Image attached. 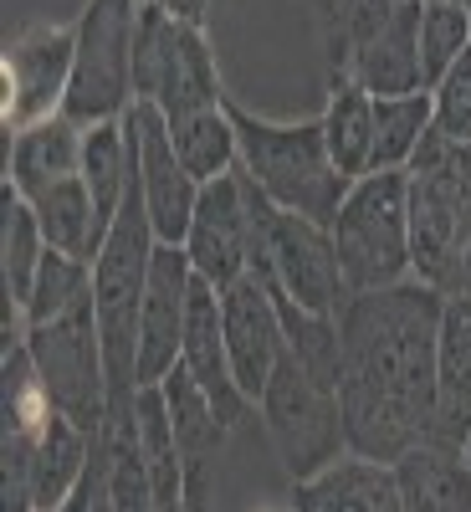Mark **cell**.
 <instances>
[{
    "label": "cell",
    "instance_id": "obj_16",
    "mask_svg": "<svg viewBox=\"0 0 471 512\" xmlns=\"http://www.w3.org/2000/svg\"><path fill=\"white\" fill-rule=\"evenodd\" d=\"M471 436V297L446 292L436 338V446L461 451Z\"/></svg>",
    "mask_w": 471,
    "mask_h": 512
},
{
    "label": "cell",
    "instance_id": "obj_19",
    "mask_svg": "<svg viewBox=\"0 0 471 512\" xmlns=\"http://www.w3.org/2000/svg\"><path fill=\"white\" fill-rule=\"evenodd\" d=\"M82 134H88V128L72 123L67 113L21 128V134L11 139V159H6L11 180L6 185L21 200H36L41 190H52V185L82 175Z\"/></svg>",
    "mask_w": 471,
    "mask_h": 512
},
{
    "label": "cell",
    "instance_id": "obj_15",
    "mask_svg": "<svg viewBox=\"0 0 471 512\" xmlns=\"http://www.w3.org/2000/svg\"><path fill=\"white\" fill-rule=\"evenodd\" d=\"M190 287H195V267H190L185 246H159L154 267H149L144 313H139V390L144 384H159L180 364Z\"/></svg>",
    "mask_w": 471,
    "mask_h": 512
},
{
    "label": "cell",
    "instance_id": "obj_10",
    "mask_svg": "<svg viewBox=\"0 0 471 512\" xmlns=\"http://www.w3.org/2000/svg\"><path fill=\"white\" fill-rule=\"evenodd\" d=\"M134 98L154 103L164 118H190L205 108H226L221 72L200 26L175 21L164 6L144 0L139 41H134Z\"/></svg>",
    "mask_w": 471,
    "mask_h": 512
},
{
    "label": "cell",
    "instance_id": "obj_3",
    "mask_svg": "<svg viewBox=\"0 0 471 512\" xmlns=\"http://www.w3.org/2000/svg\"><path fill=\"white\" fill-rule=\"evenodd\" d=\"M154 251H159V241H154L149 210L139 195V175H134V190H128L118 221L108 226V241L93 262V308H98L113 405L139 395V313H144Z\"/></svg>",
    "mask_w": 471,
    "mask_h": 512
},
{
    "label": "cell",
    "instance_id": "obj_2",
    "mask_svg": "<svg viewBox=\"0 0 471 512\" xmlns=\"http://www.w3.org/2000/svg\"><path fill=\"white\" fill-rule=\"evenodd\" d=\"M405 205L415 277L441 292H461L471 251V144L446 139L431 123L405 164Z\"/></svg>",
    "mask_w": 471,
    "mask_h": 512
},
{
    "label": "cell",
    "instance_id": "obj_33",
    "mask_svg": "<svg viewBox=\"0 0 471 512\" xmlns=\"http://www.w3.org/2000/svg\"><path fill=\"white\" fill-rule=\"evenodd\" d=\"M461 461H466V466H471V436H466V446H461Z\"/></svg>",
    "mask_w": 471,
    "mask_h": 512
},
{
    "label": "cell",
    "instance_id": "obj_28",
    "mask_svg": "<svg viewBox=\"0 0 471 512\" xmlns=\"http://www.w3.org/2000/svg\"><path fill=\"white\" fill-rule=\"evenodd\" d=\"M466 52H471V6L425 0L420 6V72H425V88H436Z\"/></svg>",
    "mask_w": 471,
    "mask_h": 512
},
{
    "label": "cell",
    "instance_id": "obj_4",
    "mask_svg": "<svg viewBox=\"0 0 471 512\" xmlns=\"http://www.w3.org/2000/svg\"><path fill=\"white\" fill-rule=\"evenodd\" d=\"M231 118H236L246 180L272 205L292 210V216L333 226L354 180L333 164V154L323 144V123H267V118H251L241 108H231Z\"/></svg>",
    "mask_w": 471,
    "mask_h": 512
},
{
    "label": "cell",
    "instance_id": "obj_27",
    "mask_svg": "<svg viewBox=\"0 0 471 512\" xmlns=\"http://www.w3.org/2000/svg\"><path fill=\"white\" fill-rule=\"evenodd\" d=\"M82 297H93V262L67 256V251H47V262H41V272L31 282V297L21 303L26 328L47 323V318H62L67 308L82 303Z\"/></svg>",
    "mask_w": 471,
    "mask_h": 512
},
{
    "label": "cell",
    "instance_id": "obj_21",
    "mask_svg": "<svg viewBox=\"0 0 471 512\" xmlns=\"http://www.w3.org/2000/svg\"><path fill=\"white\" fill-rule=\"evenodd\" d=\"M41 221V236H47L52 251H67V256H82V262H98V251L108 241L103 221H98V205L88 195V180L72 175L52 190H41L36 200H26Z\"/></svg>",
    "mask_w": 471,
    "mask_h": 512
},
{
    "label": "cell",
    "instance_id": "obj_20",
    "mask_svg": "<svg viewBox=\"0 0 471 512\" xmlns=\"http://www.w3.org/2000/svg\"><path fill=\"white\" fill-rule=\"evenodd\" d=\"M405 512H471V466L451 446H415L395 461Z\"/></svg>",
    "mask_w": 471,
    "mask_h": 512
},
{
    "label": "cell",
    "instance_id": "obj_22",
    "mask_svg": "<svg viewBox=\"0 0 471 512\" xmlns=\"http://www.w3.org/2000/svg\"><path fill=\"white\" fill-rule=\"evenodd\" d=\"M323 123V144L349 180H364L374 169V98L349 77H333V98Z\"/></svg>",
    "mask_w": 471,
    "mask_h": 512
},
{
    "label": "cell",
    "instance_id": "obj_24",
    "mask_svg": "<svg viewBox=\"0 0 471 512\" xmlns=\"http://www.w3.org/2000/svg\"><path fill=\"white\" fill-rule=\"evenodd\" d=\"M0 210H6V221H0V277H6V297L11 303H26L31 297V282L41 272V262H47V236H41V221L36 210L6 185V200H0Z\"/></svg>",
    "mask_w": 471,
    "mask_h": 512
},
{
    "label": "cell",
    "instance_id": "obj_9",
    "mask_svg": "<svg viewBox=\"0 0 471 512\" xmlns=\"http://www.w3.org/2000/svg\"><path fill=\"white\" fill-rule=\"evenodd\" d=\"M144 0H88L77 16V52H72V88L62 113L82 128L113 123L134 108V41H139Z\"/></svg>",
    "mask_w": 471,
    "mask_h": 512
},
{
    "label": "cell",
    "instance_id": "obj_31",
    "mask_svg": "<svg viewBox=\"0 0 471 512\" xmlns=\"http://www.w3.org/2000/svg\"><path fill=\"white\" fill-rule=\"evenodd\" d=\"M57 512H98V492H93V472H88V482H82Z\"/></svg>",
    "mask_w": 471,
    "mask_h": 512
},
{
    "label": "cell",
    "instance_id": "obj_26",
    "mask_svg": "<svg viewBox=\"0 0 471 512\" xmlns=\"http://www.w3.org/2000/svg\"><path fill=\"white\" fill-rule=\"evenodd\" d=\"M323 6V47L333 62V77H344L364 41L390 21L405 0H318Z\"/></svg>",
    "mask_w": 471,
    "mask_h": 512
},
{
    "label": "cell",
    "instance_id": "obj_12",
    "mask_svg": "<svg viewBox=\"0 0 471 512\" xmlns=\"http://www.w3.org/2000/svg\"><path fill=\"white\" fill-rule=\"evenodd\" d=\"M123 123H128V134H134V144H139V195H144V210H149L154 241L159 246H185L200 185L190 180V169L175 154L169 118L154 103H134L123 113Z\"/></svg>",
    "mask_w": 471,
    "mask_h": 512
},
{
    "label": "cell",
    "instance_id": "obj_7",
    "mask_svg": "<svg viewBox=\"0 0 471 512\" xmlns=\"http://www.w3.org/2000/svg\"><path fill=\"white\" fill-rule=\"evenodd\" d=\"M333 246L349 292H379L415 277L410 256V205H405V169H374L354 180L333 216Z\"/></svg>",
    "mask_w": 471,
    "mask_h": 512
},
{
    "label": "cell",
    "instance_id": "obj_18",
    "mask_svg": "<svg viewBox=\"0 0 471 512\" xmlns=\"http://www.w3.org/2000/svg\"><path fill=\"white\" fill-rule=\"evenodd\" d=\"M420 6L425 0H405V6L364 41L354 67L344 72L369 98H400V93L425 88V72H420Z\"/></svg>",
    "mask_w": 471,
    "mask_h": 512
},
{
    "label": "cell",
    "instance_id": "obj_17",
    "mask_svg": "<svg viewBox=\"0 0 471 512\" xmlns=\"http://www.w3.org/2000/svg\"><path fill=\"white\" fill-rule=\"evenodd\" d=\"M292 507L297 512H405L400 477L390 461L369 456H338L318 477L292 482Z\"/></svg>",
    "mask_w": 471,
    "mask_h": 512
},
{
    "label": "cell",
    "instance_id": "obj_8",
    "mask_svg": "<svg viewBox=\"0 0 471 512\" xmlns=\"http://www.w3.org/2000/svg\"><path fill=\"white\" fill-rule=\"evenodd\" d=\"M26 354L36 364V379L47 390L52 410L77 420L82 431H103L113 415V390H108V359H103V333H98V308L82 297L62 318L31 323L26 328Z\"/></svg>",
    "mask_w": 471,
    "mask_h": 512
},
{
    "label": "cell",
    "instance_id": "obj_1",
    "mask_svg": "<svg viewBox=\"0 0 471 512\" xmlns=\"http://www.w3.org/2000/svg\"><path fill=\"white\" fill-rule=\"evenodd\" d=\"M446 292L405 277L338 313V410L354 456L400 461L436 441V338Z\"/></svg>",
    "mask_w": 471,
    "mask_h": 512
},
{
    "label": "cell",
    "instance_id": "obj_30",
    "mask_svg": "<svg viewBox=\"0 0 471 512\" xmlns=\"http://www.w3.org/2000/svg\"><path fill=\"white\" fill-rule=\"evenodd\" d=\"M154 6H164L175 21H185V26H205V16H210V0H154Z\"/></svg>",
    "mask_w": 471,
    "mask_h": 512
},
{
    "label": "cell",
    "instance_id": "obj_25",
    "mask_svg": "<svg viewBox=\"0 0 471 512\" xmlns=\"http://www.w3.org/2000/svg\"><path fill=\"white\" fill-rule=\"evenodd\" d=\"M431 123H436L431 88L400 93V98H374V169H405L415 159L420 139L431 134Z\"/></svg>",
    "mask_w": 471,
    "mask_h": 512
},
{
    "label": "cell",
    "instance_id": "obj_5",
    "mask_svg": "<svg viewBox=\"0 0 471 512\" xmlns=\"http://www.w3.org/2000/svg\"><path fill=\"white\" fill-rule=\"evenodd\" d=\"M246 205H251V272L318 318L344 313L354 292L344 282V267H338L333 231L272 205L251 180H246Z\"/></svg>",
    "mask_w": 471,
    "mask_h": 512
},
{
    "label": "cell",
    "instance_id": "obj_11",
    "mask_svg": "<svg viewBox=\"0 0 471 512\" xmlns=\"http://www.w3.org/2000/svg\"><path fill=\"white\" fill-rule=\"evenodd\" d=\"M72 52L77 31L67 26H31L6 47V62H0V77H6L0 123H6V134H21V128L62 113L72 88Z\"/></svg>",
    "mask_w": 471,
    "mask_h": 512
},
{
    "label": "cell",
    "instance_id": "obj_29",
    "mask_svg": "<svg viewBox=\"0 0 471 512\" xmlns=\"http://www.w3.org/2000/svg\"><path fill=\"white\" fill-rule=\"evenodd\" d=\"M431 113H436V128L456 144H471V52L431 88Z\"/></svg>",
    "mask_w": 471,
    "mask_h": 512
},
{
    "label": "cell",
    "instance_id": "obj_6",
    "mask_svg": "<svg viewBox=\"0 0 471 512\" xmlns=\"http://www.w3.org/2000/svg\"><path fill=\"white\" fill-rule=\"evenodd\" d=\"M256 420H262V436L292 482H308L338 456H349L338 384L313 374L292 349L277 359L262 400H256Z\"/></svg>",
    "mask_w": 471,
    "mask_h": 512
},
{
    "label": "cell",
    "instance_id": "obj_14",
    "mask_svg": "<svg viewBox=\"0 0 471 512\" xmlns=\"http://www.w3.org/2000/svg\"><path fill=\"white\" fill-rule=\"evenodd\" d=\"M221 328H226V359L231 374L241 384V395L256 405L267 390V379L277 369V359L287 354V333H282V313L272 287L246 272L241 282L221 287Z\"/></svg>",
    "mask_w": 471,
    "mask_h": 512
},
{
    "label": "cell",
    "instance_id": "obj_23",
    "mask_svg": "<svg viewBox=\"0 0 471 512\" xmlns=\"http://www.w3.org/2000/svg\"><path fill=\"white\" fill-rule=\"evenodd\" d=\"M169 139H175V154H180V164L190 169L195 185L221 180V175H231V169L241 164L231 103H226V108L190 113V118H169Z\"/></svg>",
    "mask_w": 471,
    "mask_h": 512
},
{
    "label": "cell",
    "instance_id": "obj_32",
    "mask_svg": "<svg viewBox=\"0 0 471 512\" xmlns=\"http://www.w3.org/2000/svg\"><path fill=\"white\" fill-rule=\"evenodd\" d=\"M461 292L471 297V251H466V282H461Z\"/></svg>",
    "mask_w": 471,
    "mask_h": 512
},
{
    "label": "cell",
    "instance_id": "obj_34",
    "mask_svg": "<svg viewBox=\"0 0 471 512\" xmlns=\"http://www.w3.org/2000/svg\"><path fill=\"white\" fill-rule=\"evenodd\" d=\"M441 6H471V0H441Z\"/></svg>",
    "mask_w": 471,
    "mask_h": 512
},
{
    "label": "cell",
    "instance_id": "obj_13",
    "mask_svg": "<svg viewBox=\"0 0 471 512\" xmlns=\"http://www.w3.org/2000/svg\"><path fill=\"white\" fill-rule=\"evenodd\" d=\"M185 256L200 282L231 287L251 272V205H246V175L241 164L231 175L200 185L195 221L185 236Z\"/></svg>",
    "mask_w": 471,
    "mask_h": 512
}]
</instances>
